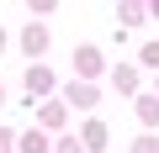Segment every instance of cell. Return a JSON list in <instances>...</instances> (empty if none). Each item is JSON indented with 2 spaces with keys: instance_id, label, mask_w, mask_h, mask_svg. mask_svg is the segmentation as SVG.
<instances>
[{
  "instance_id": "1",
  "label": "cell",
  "mask_w": 159,
  "mask_h": 153,
  "mask_svg": "<svg viewBox=\"0 0 159 153\" xmlns=\"http://www.w3.org/2000/svg\"><path fill=\"white\" fill-rule=\"evenodd\" d=\"M74 69L85 74V79H90V74H101V53H96V48H74Z\"/></svg>"
},
{
  "instance_id": "2",
  "label": "cell",
  "mask_w": 159,
  "mask_h": 153,
  "mask_svg": "<svg viewBox=\"0 0 159 153\" xmlns=\"http://www.w3.org/2000/svg\"><path fill=\"white\" fill-rule=\"evenodd\" d=\"M21 48H27V53H43V48H48V27H27Z\"/></svg>"
},
{
  "instance_id": "3",
  "label": "cell",
  "mask_w": 159,
  "mask_h": 153,
  "mask_svg": "<svg viewBox=\"0 0 159 153\" xmlns=\"http://www.w3.org/2000/svg\"><path fill=\"white\" fill-rule=\"evenodd\" d=\"M21 153H48V137H43V132H27V137H21Z\"/></svg>"
},
{
  "instance_id": "4",
  "label": "cell",
  "mask_w": 159,
  "mask_h": 153,
  "mask_svg": "<svg viewBox=\"0 0 159 153\" xmlns=\"http://www.w3.org/2000/svg\"><path fill=\"white\" fill-rule=\"evenodd\" d=\"M48 85H53V79H48L43 69H27V90H48Z\"/></svg>"
},
{
  "instance_id": "5",
  "label": "cell",
  "mask_w": 159,
  "mask_h": 153,
  "mask_svg": "<svg viewBox=\"0 0 159 153\" xmlns=\"http://www.w3.org/2000/svg\"><path fill=\"white\" fill-rule=\"evenodd\" d=\"M43 121H48V127H64V106H58V100H53V106H43Z\"/></svg>"
},
{
  "instance_id": "6",
  "label": "cell",
  "mask_w": 159,
  "mask_h": 153,
  "mask_svg": "<svg viewBox=\"0 0 159 153\" xmlns=\"http://www.w3.org/2000/svg\"><path fill=\"white\" fill-rule=\"evenodd\" d=\"M85 142H90V148H101V142H106V127H101V121H90V127H85Z\"/></svg>"
},
{
  "instance_id": "7",
  "label": "cell",
  "mask_w": 159,
  "mask_h": 153,
  "mask_svg": "<svg viewBox=\"0 0 159 153\" xmlns=\"http://www.w3.org/2000/svg\"><path fill=\"white\" fill-rule=\"evenodd\" d=\"M111 79H117V90H133V85H138V74H133V69H117Z\"/></svg>"
},
{
  "instance_id": "8",
  "label": "cell",
  "mask_w": 159,
  "mask_h": 153,
  "mask_svg": "<svg viewBox=\"0 0 159 153\" xmlns=\"http://www.w3.org/2000/svg\"><path fill=\"white\" fill-rule=\"evenodd\" d=\"M69 95H74V100H80V106H96V90H90V85H74V90H69Z\"/></svg>"
},
{
  "instance_id": "9",
  "label": "cell",
  "mask_w": 159,
  "mask_h": 153,
  "mask_svg": "<svg viewBox=\"0 0 159 153\" xmlns=\"http://www.w3.org/2000/svg\"><path fill=\"white\" fill-rule=\"evenodd\" d=\"M122 21H143V6H138V0H122Z\"/></svg>"
},
{
  "instance_id": "10",
  "label": "cell",
  "mask_w": 159,
  "mask_h": 153,
  "mask_svg": "<svg viewBox=\"0 0 159 153\" xmlns=\"http://www.w3.org/2000/svg\"><path fill=\"white\" fill-rule=\"evenodd\" d=\"M138 111H143V121H148V127L159 121V100H138Z\"/></svg>"
},
{
  "instance_id": "11",
  "label": "cell",
  "mask_w": 159,
  "mask_h": 153,
  "mask_svg": "<svg viewBox=\"0 0 159 153\" xmlns=\"http://www.w3.org/2000/svg\"><path fill=\"white\" fill-rule=\"evenodd\" d=\"M143 63H159V42H148V48H143Z\"/></svg>"
},
{
  "instance_id": "12",
  "label": "cell",
  "mask_w": 159,
  "mask_h": 153,
  "mask_svg": "<svg viewBox=\"0 0 159 153\" xmlns=\"http://www.w3.org/2000/svg\"><path fill=\"white\" fill-rule=\"evenodd\" d=\"M133 153H159V142H154V137H143V142H138Z\"/></svg>"
},
{
  "instance_id": "13",
  "label": "cell",
  "mask_w": 159,
  "mask_h": 153,
  "mask_svg": "<svg viewBox=\"0 0 159 153\" xmlns=\"http://www.w3.org/2000/svg\"><path fill=\"white\" fill-rule=\"evenodd\" d=\"M58 153H80V137H64V142H58Z\"/></svg>"
},
{
  "instance_id": "14",
  "label": "cell",
  "mask_w": 159,
  "mask_h": 153,
  "mask_svg": "<svg viewBox=\"0 0 159 153\" xmlns=\"http://www.w3.org/2000/svg\"><path fill=\"white\" fill-rule=\"evenodd\" d=\"M27 6H32V11H53L58 0H27Z\"/></svg>"
},
{
  "instance_id": "15",
  "label": "cell",
  "mask_w": 159,
  "mask_h": 153,
  "mask_svg": "<svg viewBox=\"0 0 159 153\" xmlns=\"http://www.w3.org/2000/svg\"><path fill=\"white\" fill-rule=\"evenodd\" d=\"M0 153H11V132H0Z\"/></svg>"
},
{
  "instance_id": "16",
  "label": "cell",
  "mask_w": 159,
  "mask_h": 153,
  "mask_svg": "<svg viewBox=\"0 0 159 153\" xmlns=\"http://www.w3.org/2000/svg\"><path fill=\"white\" fill-rule=\"evenodd\" d=\"M0 48H6V32H0Z\"/></svg>"
},
{
  "instance_id": "17",
  "label": "cell",
  "mask_w": 159,
  "mask_h": 153,
  "mask_svg": "<svg viewBox=\"0 0 159 153\" xmlns=\"http://www.w3.org/2000/svg\"><path fill=\"white\" fill-rule=\"evenodd\" d=\"M154 11H159V0H154Z\"/></svg>"
}]
</instances>
